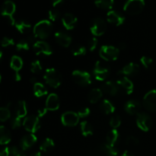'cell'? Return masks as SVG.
<instances>
[{"mask_svg": "<svg viewBox=\"0 0 156 156\" xmlns=\"http://www.w3.org/2000/svg\"><path fill=\"white\" fill-rule=\"evenodd\" d=\"M15 114L17 117L22 118L27 115V105L24 101H20L15 105Z\"/></svg>", "mask_w": 156, "mask_h": 156, "instance_id": "83f0119b", "label": "cell"}, {"mask_svg": "<svg viewBox=\"0 0 156 156\" xmlns=\"http://www.w3.org/2000/svg\"><path fill=\"white\" fill-rule=\"evenodd\" d=\"M48 110L46 108H41V109H39L37 111V114H38V117H42L45 115L47 113Z\"/></svg>", "mask_w": 156, "mask_h": 156, "instance_id": "681fc988", "label": "cell"}, {"mask_svg": "<svg viewBox=\"0 0 156 156\" xmlns=\"http://www.w3.org/2000/svg\"><path fill=\"white\" fill-rule=\"evenodd\" d=\"M2 57V52L1 49H0V60H1Z\"/></svg>", "mask_w": 156, "mask_h": 156, "instance_id": "6f0895ef", "label": "cell"}, {"mask_svg": "<svg viewBox=\"0 0 156 156\" xmlns=\"http://www.w3.org/2000/svg\"><path fill=\"white\" fill-rule=\"evenodd\" d=\"M47 94V89L42 83L37 82L34 85V94L36 97L40 98Z\"/></svg>", "mask_w": 156, "mask_h": 156, "instance_id": "4dcf8cb0", "label": "cell"}, {"mask_svg": "<svg viewBox=\"0 0 156 156\" xmlns=\"http://www.w3.org/2000/svg\"><path fill=\"white\" fill-rule=\"evenodd\" d=\"M110 72H111L110 67L107 64L101 61H98L94 65L93 74L97 80L104 81L109 76Z\"/></svg>", "mask_w": 156, "mask_h": 156, "instance_id": "52a82bcc", "label": "cell"}, {"mask_svg": "<svg viewBox=\"0 0 156 156\" xmlns=\"http://www.w3.org/2000/svg\"><path fill=\"white\" fill-rule=\"evenodd\" d=\"M21 125V118L18 117H15L11 120V126L12 129H18Z\"/></svg>", "mask_w": 156, "mask_h": 156, "instance_id": "ee69618b", "label": "cell"}, {"mask_svg": "<svg viewBox=\"0 0 156 156\" xmlns=\"http://www.w3.org/2000/svg\"><path fill=\"white\" fill-rule=\"evenodd\" d=\"M10 154L11 156H26L24 150L17 146H12L10 148Z\"/></svg>", "mask_w": 156, "mask_h": 156, "instance_id": "b9f144b4", "label": "cell"}, {"mask_svg": "<svg viewBox=\"0 0 156 156\" xmlns=\"http://www.w3.org/2000/svg\"><path fill=\"white\" fill-rule=\"evenodd\" d=\"M71 52L73 55L76 56H84L86 53V48L81 44H75L72 47Z\"/></svg>", "mask_w": 156, "mask_h": 156, "instance_id": "d590c367", "label": "cell"}, {"mask_svg": "<svg viewBox=\"0 0 156 156\" xmlns=\"http://www.w3.org/2000/svg\"><path fill=\"white\" fill-rule=\"evenodd\" d=\"M140 62H141L142 65L146 69H150L153 66V59L152 58L149 57V56H143V57L140 59Z\"/></svg>", "mask_w": 156, "mask_h": 156, "instance_id": "74e56055", "label": "cell"}, {"mask_svg": "<svg viewBox=\"0 0 156 156\" xmlns=\"http://www.w3.org/2000/svg\"><path fill=\"white\" fill-rule=\"evenodd\" d=\"M73 81L81 86H88L91 83V76L88 73L81 70H75L73 73Z\"/></svg>", "mask_w": 156, "mask_h": 156, "instance_id": "9c48e42d", "label": "cell"}, {"mask_svg": "<svg viewBox=\"0 0 156 156\" xmlns=\"http://www.w3.org/2000/svg\"><path fill=\"white\" fill-rule=\"evenodd\" d=\"M107 20L114 25L120 26L125 21V17L117 11H110L107 14Z\"/></svg>", "mask_w": 156, "mask_h": 156, "instance_id": "2e32d148", "label": "cell"}, {"mask_svg": "<svg viewBox=\"0 0 156 156\" xmlns=\"http://www.w3.org/2000/svg\"><path fill=\"white\" fill-rule=\"evenodd\" d=\"M126 48V44L125 43H121L119 44V49L120 50H125Z\"/></svg>", "mask_w": 156, "mask_h": 156, "instance_id": "f5cc1de1", "label": "cell"}, {"mask_svg": "<svg viewBox=\"0 0 156 156\" xmlns=\"http://www.w3.org/2000/svg\"><path fill=\"white\" fill-rule=\"evenodd\" d=\"M55 40L58 44L63 47H69L72 43V37L63 31H57L55 33Z\"/></svg>", "mask_w": 156, "mask_h": 156, "instance_id": "44dd1931", "label": "cell"}, {"mask_svg": "<svg viewBox=\"0 0 156 156\" xmlns=\"http://www.w3.org/2000/svg\"><path fill=\"white\" fill-rule=\"evenodd\" d=\"M15 10H16L15 4L11 0H6L2 6V15L6 18L7 21L11 25H15V21L13 18V15L15 12Z\"/></svg>", "mask_w": 156, "mask_h": 156, "instance_id": "5b68a950", "label": "cell"}, {"mask_svg": "<svg viewBox=\"0 0 156 156\" xmlns=\"http://www.w3.org/2000/svg\"><path fill=\"white\" fill-rule=\"evenodd\" d=\"M91 34L96 37H100L106 32L107 24L101 18H96L92 20L90 27Z\"/></svg>", "mask_w": 156, "mask_h": 156, "instance_id": "ba28073f", "label": "cell"}, {"mask_svg": "<svg viewBox=\"0 0 156 156\" xmlns=\"http://www.w3.org/2000/svg\"><path fill=\"white\" fill-rule=\"evenodd\" d=\"M91 113V111L88 108H82L81 110H79V112L77 113L78 115H79V118H85V117H87Z\"/></svg>", "mask_w": 156, "mask_h": 156, "instance_id": "7dc6e473", "label": "cell"}, {"mask_svg": "<svg viewBox=\"0 0 156 156\" xmlns=\"http://www.w3.org/2000/svg\"><path fill=\"white\" fill-rule=\"evenodd\" d=\"M35 39H36L35 36L32 34L27 37L25 39L21 40L16 44V49L18 51H26V50H28L30 46H34V44L36 43L35 42Z\"/></svg>", "mask_w": 156, "mask_h": 156, "instance_id": "ffe728a7", "label": "cell"}, {"mask_svg": "<svg viewBox=\"0 0 156 156\" xmlns=\"http://www.w3.org/2000/svg\"><path fill=\"white\" fill-rule=\"evenodd\" d=\"M140 66L135 62H129V64L123 66V68L119 72V74L123 75V76H136L140 72Z\"/></svg>", "mask_w": 156, "mask_h": 156, "instance_id": "7402d4cb", "label": "cell"}, {"mask_svg": "<svg viewBox=\"0 0 156 156\" xmlns=\"http://www.w3.org/2000/svg\"><path fill=\"white\" fill-rule=\"evenodd\" d=\"M116 83L118 85L120 92L126 94H131L133 91V84L126 77H121L117 79Z\"/></svg>", "mask_w": 156, "mask_h": 156, "instance_id": "5bb4252c", "label": "cell"}, {"mask_svg": "<svg viewBox=\"0 0 156 156\" xmlns=\"http://www.w3.org/2000/svg\"><path fill=\"white\" fill-rule=\"evenodd\" d=\"M120 50L110 45H105L101 47L99 54L101 58L106 61H114L118 58Z\"/></svg>", "mask_w": 156, "mask_h": 156, "instance_id": "8992f818", "label": "cell"}, {"mask_svg": "<svg viewBox=\"0 0 156 156\" xmlns=\"http://www.w3.org/2000/svg\"><path fill=\"white\" fill-rule=\"evenodd\" d=\"M136 125L141 130L147 132L152 126V120L149 114L146 113H139L136 117Z\"/></svg>", "mask_w": 156, "mask_h": 156, "instance_id": "30bf717a", "label": "cell"}, {"mask_svg": "<svg viewBox=\"0 0 156 156\" xmlns=\"http://www.w3.org/2000/svg\"><path fill=\"white\" fill-rule=\"evenodd\" d=\"M44 79L46 83L54 88H57L62 82V76L57 70L53 68L47 69L46 70Z\"/></svg>", "mask_w": 156, "mask_h": 156, "instance_id": "7a4b0ae2", "label": "cell"}, {"mask_svg": "<svg viewBox=\"0 0 156 156\" xmlns=\"http://www.w3.org/2000/svg\"><path fill=\"white\" fill-rule=\"evenodd\" d=\"M94 3L100 9L110 10L114 6V0H94Z\"/></svg>", "mask_w": 156, "mask_h": 156, "instance_id": "836d02e7", "label": "cell"}, {"mask_svg": "<svg viewBox=\"0 0 156 156\" xmlns=\"http://www.w3.org/2000/svg\"><path fill=\"white\" fill-rule=\"evenodd\" d=\"M126 143L129 146H136L140 143L138 139L135 136H129L126 138Z\"/></svg>", "mask_w": 156, "mask_h": 156, "instance_id": "7bdbcfd3", "label": "cell"}, {"mask_svg": "<svg viewBox=\"0 0 156 156\" xmlns=\"http://www.w3.org/2000/svg\"><path fill=\"white\" fill-rule=\"evenodd\" d=\"M30 82H31V83L33 84V85H34L35 83H37V79H35V78H34V77L31 78V79H30Z\"/></svg>", "mask_w": 156, "mask_h": 156, "instance_id": "11a10c76", "label": "cell"}, {"mask_svg": "<svg viewBox=\"0 0 156 156\" xmlns=\"http://www.w3.org/2000/svg\"><path fill=\"white\" fill-rule=\"evenodd\" d=\"M1 80H2V76L1 75H0V82H1Z\"/></svg>", "mask_w": 156, "mask_h": 156, "instance_id": "680465c9", "label": "cell"}, {"mask_svg": "<svg viewBox=\"0 0 156 156\" xmlns=\"http://www.w3.org/2000/svg\"><path fill=\"white\" fill-rule=\"evenodd\" d=\"M143 106L151 112L156 111V89L151 90L143 98Z\"/></svg>", "mask_w": 156, "mask_h": 156, "instance_id": "8fae6325", "label": "cell"}, {"mask_svg": "<svg viewBox=\"0 0 156 156\" xmlns=\"http://www.w3.org/2000/svg\"><path fill=\"white\" fill-rule=\"evenodd\" d=\"M101 91L109 95L114 96L120 92L118 85L117 83L113 82H107L102 85Z\"/></svg>", "mask_w": 156, "mask_h": 156, "instance_id": "cb8c5ba5", "label": "cell"}, {"mask_svg": "<svg viewBox=\"0 0 156 156\" xmlns=\"http://www.w3.org/2000/svg\"><path fill=\"white\" fill-rule=\"evenodd\" d=\"M15 26L17 30L23 34L30 33V30H31V25H30V23L24 21V20H19L18 21H15Z\"/></svg>", "mask_w": 156, "mask_h": 156, "instance_id": "d4e9b609", "label": "cell"}, {"mask_svg": "<svg viewBox=\"0 0 156 156\" xmlns=\"http://www.w3.org/2000/svg\"><path fill=\"white\" fill-rule=\"evenodd\" d=\"M33 49L37 55L42 54L45 55V56H50L53 53V50H52L51 47L45 41H37L34 44Z\"/></svg>", "mask_w": 156, "mask_h": 156, "instance_id": "9a60e30c", "label": "cell"}, {"mask_svg": "<svg viewBox=\"0 0 156 156\" xmlns=\"http://www.w3.org/2000/svg\"><path fill=\"white\" fill-rule=\"evenodd\" d=\"M119 140V133L117 129H112L110 131L106 136V144L108 146L115 147V145L118 142Z\"/></svg>", "mask_w": 156, "mask_h": 156, "instance_id": "4316f807", "label": "cell"}, {"mask_svg": "<svg viewBox=\"0 0 156 156\" xmlns=\"http://www.w3.org/2000/svg\"><path fill=\"white\" fill-rule=\"evenodd\" d=\"M48 16L50 20L55 21L59 18V17H60V12H59V11L56 8H53V9L49 11Z\"/></svg>", "mask_w": 156, "mask_h": 156, "instance_id": "f35d334b", "label": "cell"}, {"mask_svg": "<svg viewBox=\"0 0 156 156\" xmlns=\"http://www.w3.org/2000/svg\"><path fill=\"white\" fill-rule=\"evenodd\" d=\"M12 140L10 131L4 126H0V144L7 145Z\"/></svg>", "mask_w": 156, "mask_h": 156, "instance_id": "484cf974", "label": "cell"}, {"mask_svg": "<svg viewBox=\"0 0 156 156\" xmlns=\"http://www.w3.org/2000/svg\"><path fill=\"white\" fill-rule=\"evenodd\" d=\"M118 149L108 144L99 145L91 150V156H117Z\"/></svg>", "mask_w": 156, "mask_h": 156, "instance_id": "277c9868", "label": "cell"}, {"mask_svg": "<svg viewBox=\"0 0 156 156\" xmlns=\"http://www.w3.org/2000/svg\"><path fill=\"white\" fill-rule=\"evenodd\" d=\"M37 138L34 133H28L24 136L21 138V143H20L21 149H22L24 151L27 150L37 143Z\"/></svg>", "mask_w": 156, "mask_h": 156, "instance_id": "ac0fdd59", "label": "cell"}, {"mask_svg": "<svg viewBox=\"0 0 156 156\" xmlns=\"http://www.w3.org/2000/svg\"><path fill=\"white\" fill-rule=\"evenodd\" d=\"M64 0H52V5L53 8L57 7L58 5L62 4Z\"/></svg>", "mask_w": 156, "mask_h": 156, "instance_id": "f907efd6", "label": "cell"}, {"mask_svg": "<svg viewBox=\"0 0 156 156\" xmlns=\"http://www.w3.org/2000/svg\"><path fill=\"white\" fill-rule=\"evenodd\" d=\"M62 23L67 30H73L77 23V18L71 13H66L62 16Z\"/></svg>", "mask_w": 156, "mask_h": 156, "instance_id": "603a6c76", "label": "cell"}, {"mask_svg": "<svg viewBox=\"0 0 156 156\" xmlns=\"http://www.w3.org/2000/svg\"><path fill=\"white\" fill-rule=\"evenodd\" d=\"M142 108L141 103L136 100L128 101L124 105V110L127 114L130 115H135L140 113Z\"/></svg>", "mask_w": 156, "mask_h": 156, "instance_id": "d6986e66", "label": "cell"}, {"mask_svg": "<svg viewBox=\"0 0 156 156\" xmlns=\"http://www.w3.org/2000/svg\"><path fill=\"white\" fill-rule=\"evenodd\" d=\"M82 133L84 136H89L93 134L92 126L88 121H82L80 123Z\"/></svg>", "mask_w": 156, "mask_h": 156, "instance_id": "e575fe53", "label": "cell"}, {"mask_svg": "<svg viewBox=\"0 0 156 156\" xmlns=\"http://www.w3.org/2000/svg\"><path fill=\"white\" fill-rule=\"evenodd\" d=\"M55 147V143L53 140L50 138H47L43 141L41 144L40 149L44 152H50Z\"/></svg>", "mask_w": 156, "mask_h": 156, "instance_id": "1f68e13d", "label": "cell"}, {"mask_svg": "<svg viewBox=\"0 0 156 156\" xmlns=\"http://www.w3.org/2000/svg\"><path fill=\"white\" fill-rule=\"evenodd\" d=\"M11 117V112L8 108H0V121L4 122Z\"/></svg>", "mask_w": 156, "mask_h": 156, "instance_id": "8d00e7d4", "label": "cell"}, {"mask_svg": "<svg viewBox=\"0 0 156 156\" xmlns=\"http://www.w3.org/2000/svg\"><path fill=\"white\" fill-rule=\"evenodd\" d=\"M14 44H15V42H14L13 39L7 37H3L1 41V45L3 47H8L9 46L14 45Z\"/></svg>", "mask_w": 156, "mask_h": 156, "instance_id": "f6af8a7d", "label": "cell"}, {"mask_svg": "<svg viewBox=\"0 0 156 156\" xmlns=\"http://www.w3.org/2000/svg\"><path fill=\"white\" fill-rule=\"evenodd\" d=\"M62 123L66 126H75L79 123V117L78 114L73 111H67L61 117Z\"/></svg>", "mask_w": 156, "mask_h": 156, "instance_id": "4fadbf2b", "label": "cell"}, {"mask_svg": "<svg viewBox=\"0 0 156 156\" xmlns=\"http://www.w3.org/2000/svg\"><path fill=\"white\" fill-rule=\"evenodd\" d=\"M100 109L105 114H111L115 111V107L113 105V104L110 101H108V99H105L101 103Z\"/></svg>", "mask_w": 156, "mask_h": 156, "instance_id": "f1b7e54d", "label": "cell"}, {"mask_svg": "<svg viewBox=\"0 0 156 156\" xmlns=\"http://www.w3.org/2000/svg\"><path fill=\"white\" fill-rule=\"evenodd\" d=\"M98 46V40L96 37H92L88 41V47L90 51H94Z\"/></svg>", "mask_w": 156, "mask_h": 156, "instance_id": "bcb514c9", "label": "cell"}, {"mask_svg": "<svg viewBox=\"0 0 156 156\" xmlns=\"http://www.w3.org/2000/svg\"><path fill=\"white\" fill-rule=\"evenodd\" d=\"M23 126L27 132L30 133H34L39 129L41 126L39 117L34 115L26 117L23 122Z\"/></svg>", "mask_w": 156, "mask_h": 156, "instance_id": "7c38bea8", "label": "cell"}, {"mask_svg": "<svg viewBox=\"0 0 156 156\" xmlns=\"http://www.w3.org/2000/svg\"><path fill=\"white\" fill-rule=\"evenodd\" d=\"M14 79H15V80L17 81V82H18V81H20L21 79V75L19 74L18 72H15V75H14Z\"/></svg>", "mask_w": 156, "mask_h": 156, "instance_id": "816d5d0a", "label": "cell"}, {"mask_svg": "<svg viewBox=\"0 0 156 156\" xmlns=\"http://www.w3.org/2000/svg\"><path fill=\"white\" fill-rule=\"evenodd\" d=\"M10 148L5 147L0 151V156H10Z\"/></svg>", "mask_w": 156, "mask_h": 156, "instance_id": "c3c4849f", "label": "cell"}, {"mask_svg": "<svg viewBox=\"0 0 156 156\" xmlns=\"http://www.w3.org/2000/svg\"><path fill=\"white\" fill-rule=\"evenodd\" d=\"M10 66L15 72H18L20 69H21L23 66V61L21 58L18 56H12V59H11Z\"/></svg>", "mask_w": 156, "mask_h": 156, "instance_id": "d6a6232c", "label": "cell"}, {"mask_svg": "<svg viewBox=\"0 0 156 156\" xmlns=\"http://www.w3.org/2000/svg\"><path fill=\"white\" fill-rule=\"evenodd\" d=\"M42 70L41 63L39 60H34L30 64V71L33 73H40Z\"/></svg>", "mask_w": 156, "mask_h": 156, "instance_id": "ab89813d", "label": "cell"}, {"mask_svg": "<svg viewBox=\"0 0 156 156\" xmlns=\"http://www.w3.org/2000/svg\"><path fill=\"white\" fill-rule=\"evenodd\" d=\"M53 31V24L48 20H42L37 23L34 27L33 33L35 37L46 39L51 34Z\"/></svg>", "mask_w": 156, "mask_h": 156, "instance_id": "6da1fadb", "label": "cell"}, {"mask_svg": "<svg viewBox=\"0 0 156 156\" xmlns=\"http://www.w3.org/2000/svg\"><path fill=\"white\" fill-rule=\"evenodd\" d=\"M59 105H60V102H59V99L57 94H54V93L49 94L47 100H46L45 108L48 111H54L59 109Z\"/></svg>", "mask_w": 156, "mask_h": 156, "instance_id": "e0dca14e", "label": "cell"}, {"mask_svg": "<svg viewBox=\"0 0 156 156\" xmlns=\"http://www.w3.org/2000/svg\"><path fill=\"white\" fill-rule=\"evenodd\" d=\"M145 7L144 0H127L123 5V10L131 15L140 14Z\"/></svg>", "mask_w": 156, "mask_h": 156, "instance_id": "3957f363", "label": "cell"}, {"mask_svg": "<svg viewBox=\"0 0 156 156\" xmlns=\"http://www.w3.org/2000/svg\"><path fill=\"white\" fill-rule=\"evenodd\" d=\"M120 124H121V119L119 116H114L111 117V121H110V125L111 127L116 129L120 126Z\"/></svg>", "mask_w": 156, "mask_h": 156, "instance_id": "60d3db41", "label": "cell"}, {"mask_svg": "<svg viewBox=\"0 0 156 156\" xmlns=\"http://www.w3.org/2000/svg\"><path fill=\"white\" fill-rule=\"evenodd\" d=\"M103 91L100 88H93L88 94V100L91 104H95L101 98Z\"/></svg>", "mask_w": 156, "mask_h": 156, "instance_id": "f546056e", "label": "cell"}, {"mask_svg": "<svg viewBox=\"0 0 156 156\" xmlns=\"http://www.w3.org/2000/svg\"><path fill=\"white\" fill-rule=\"evenodd\" d=\"M121 156H134V155H133L130 152H129V151H125V152L122 154Z\"/></svg>", "mask_w": 156, "mask_h": 156, "instance_id": "db71d44e", "label": "cell"}, {"mask_svg": "<svg viewBox=\"0 0 156 156\" xmlns=\"http://www.w3.org/2000/svg\"><path fill=\"white\" fill-rule=\"evenodd\" d=\"M30 156H42V155H41V153L40 152H34V153L32 154Z\"/></svg>", "mask_w": 156, "mask_h": 156, "instance_id": "9f6ffc18", "label": "cell"}]
</instances>
